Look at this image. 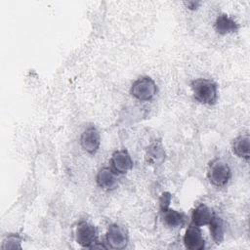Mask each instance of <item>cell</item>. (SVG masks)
<instances>
[{"label": "cell", "mask_w": 250, "mask_h": 250, "mask_svg": "<svg viewBox=\"0 0 250 250\" xmlns=\"http://www.w3.org/2000/svg\"><path fill=\"white\" fill-rule=\"evenodd\" d=\"M194 99L202 104H214L218 99L217 84L206 78H198L191 82Z\"/></svg>", "instance_id": "6da1fadb"}, {"label": "cell", "mask_w": 250, "mask_h": 250, "mask_svg": "<svg viewBox=\"0 0 250 250\" xmlns=\"http://www.w3.org/2000/svg\"><path fill=\"white\" fill-rule=\"evenodd\" d=\"M207 178L213 186L217 188L225 187L231 178L230 167L222 159H214L208 165Z\"/></svg>", "instance_id": "7a4b0ae2"}, {"label": "cell", "mask_w": 250, "mask_h": 250, "mask_svg": "<svg viewBox=\"0 0 250 250\" xmlns=\"http://www.w3.org/2000/svg\"><path fill=\"white\" fill-rule=\"evenodd\" d=\"M130 93L141 102H148L156 95L157 85L149 76H142L133 82Z\"/></svg>", "instance_id": "3957f363"}, {"label": "cell", "mask_w": 250, "mask_h": 250, "mask_svg": "<svg viewBox=\"0 0 250 250\" xmlns=\"http://www.w3.org/2000/svg\"><path fill=\"white\" fill-rule=\"evenodd\" d=\"M76 242L85 248L103 247L98 245V229L97 228L87 221H80L75 229Z\"/></svg>", "instance_id": "277c9868"}, {"label": "cell", "mask_w": 250, "mask_h": 250, "mask_svg": "<svg viewBox=\"0 0 250 250\" xmlns=\"http://www.w3.org/2000/svg\"><path fill=\"white\" fill-rule=\"evenodd\" d=\"M105 241L111 249H124L129 241L128 232L124 227L118 224H111L107 228Z\"/></svg>", "instance_id": "5b68a950"}, {"label": "cell", "mask_w": 250, "mask_h": 250, "mask_svg": "<svg viewBox=\"0 0 250 250\" xmlns=\"http://www.w3.org/2000/svg\"><path fill=\"white\" fill-rule=\"evenodd\" d=\"M183 242L186 248L189 250H202L205 247V239L203 237L200 227L190 224L183 237Z\"/></svg>", "instance_id": "8992f818"}, {"label": "cell", "mask_w": 250, "mask_h": 250, "mask_svg": "<svg viewBox=\"0 0 250 250\" xmlns=\"http://www.w3.org/2000/svg\"><path fill=\"white\" fill-rule=\"evenodd\" d=\"M80 145L90 154H95L98 151L101 145V136L95 126H89L83 131L80 137Z\"/></svg>", "instance_id": "52a82bcc"}, {"label": "cell", "mask_w": 250, "mask_h": 250, "mask_svg": "<svg viewBox=\"0 0 250 250\" xmlns=\"http://www.w3.org/2000/svg\"><path fill=\"white\" fill-rule=\"evenodd\" d=\"M110 164L116 174H125L133 168V160L126 149L115 150L111 155Z\"/></svg>", "instance_id": "ba28073f"}, {"label": "cell", "mask_w": 250, "mask_h": 250, "mask_svg": "<svg viewBox=\"0 0 250 250\" xmlns=\"http://www.w3.org/2000/svg\"><path fill=\"white\" fill-rule=\"evenodd\" d=\"M160 215L163 224L171 229H176L184 226L186 222V215L183 212L171 209L169 206L160 208Z\"/></svg>", "instance_id": "9c48e42d"}, {"label": "cell", "mask_w": 250, "mask_h": 250, "mask_svg": "<svg viewBox=\"0 0 250 250\" xmlns=\"http://www.w3.org/2000/svg\"><path fill=\"white\" fill-rule=\"evenodd\" d=\"M96 182L97 185L103 189H114L117 186L116 173L109 167H103L97 173Z\"/></svg>", "instance_id": "30bf717a"}, {"label": "cell", "mask_w": 250, "mask_h": 250, "mask_svg": "<svg viewBox=\"0 0 250 250\" xmlns=\"http://www.w3.org/2000/svg\"><path fill=\"white\" fill-rule=\"evenodd\" d=\"M214 28L217 33L225 35L236 32L239 29L238 23L227 14H221L216 18Z\"/></svg>", "instance_id": "8fae6325"}, {"label": "cell", "mask_w": 250, "mask_h": 250, "mask_svg": "<svg viewBox=\"0 0 250 250\" xmlns=\"http://www.w3.org/2000/svg\"><path fill=\"white\" fill-rule=\"evenodd\" d=\"M213 216V211L207 205L201 203L197 205L191 212V224L197 227L209 225Z\"/></svg>", "instance_id": "7c38bea8"}, {"label": "cell", "mask_w": 250, "mask_h": 250, "mask_svg": "<svg viewBox=\"0 0 250 250\" xmlns=\"http://www.w3.org/2000/svg\"><path fill=\"white\" fill-rule=\"evenodd\" d=\"M231 148H232V152L244 159L245 161L249 160L250 157V138L248 135H240L238 137H236L231 145Z\"/></svg>", "instance_id": "4fadbf2b"}, {"label": "cell", "mask_w": 250, "mask_h": 250, "mask_svg": "<svg viewBox=\"0 0 250 250\" xmlns=\"http://www.w3.org/2000/svg\"><path fill=\"white\" fill-rule=\"evenodd\" d=\"M146 160L150 165H160L165 159V151L162 144L157 141L152 143L146 149Z\"/></svg>", "instance_id": "5bb4252c"}, {"label": "cell", "mask_w": 250, "mask_h": 250, "mask_svg": "<svg viewBox=\"0 0 250 250\" xmlns=\"http://www.w3.org/2000/svg\"><path fill=\"white\" fill-rule=\"evenodd\" d=\"M209 229H210V234L212 236V239L215 241L216 244L222 243L224 240V223L222 218L216 216L214 214L213 218L211 219L209 223Z\"/></svg>", "instance_id": "9a60e30c"}, {"label": "cell", "mask_w": 250, "mask_h": 250, "mask_svg": "<svg viewBox=\"0 0 250 250\" xmlns=\"http://www.w3.org/2000/svg\"><path fill=\"white\" fill-rule=\"evenodd\" d=\"M21 239L17 234H11L6 237V239L3 241L2 249H15V248H21Z\"/></svg>", "instance_id": "2e32d148"}, {"label": "cell", "mask_w": 250, "mask_h": 250, "mask_svg": "<svg viewBox=\"0 0 250 250\" xmlns=\"http://www.w3.org/2000/svg\"><path fill=\"white\" fill-rule=\"evenodd\" d=\"M171 194L169 192H163L159 198V207L160 208H164V207H168L171 203Z\"/></svg>", "instance_id": "e0dca14e"}, {"label": "cell", "mask_w": 250, "mask_h": 250, "mask_svg": "<svg viewBox=\"0 0 250 250\" xmlns=\"http://www.w3.org/2000/svg\"><path fill=\"white\" fill-rule=\"evenodd\" d=\"M185 4L187 5V7L190 10H195L198 8V6L201 4V2H197V1H188L185 2Z\"/></svg>", "instance_id": "ac0fdd59"}]
</instances>
